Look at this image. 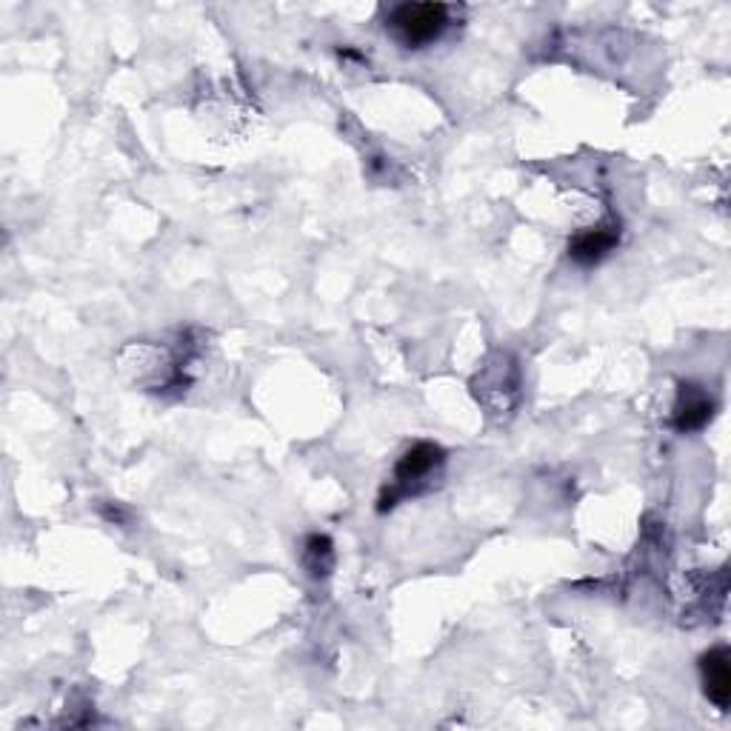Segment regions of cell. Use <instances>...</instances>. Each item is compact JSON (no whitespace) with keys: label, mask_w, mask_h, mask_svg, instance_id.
<instances>
[{"label":"cell","mask_w":731,"mask_h":731,"mask_svg":"<svg viewBox=\"0 0 731 731\" xmlns=\"http://www.w3.org/2000/svg\"><path fill=\"white\" fill-rule=\"evenodd\" d=\"M303 569L312 575V578H326L335 566V546L326 534H309L306 543H303Z\"/></svg>","instance_id":"obj_6"},{"label":"cell","mask_w":731,"mask_h":731,"mask_svg":"<svg viewBox=\"0 0 731 731\" xmlns=\"http://www.w3.org/2000/svg\"><path fill=\"white\" fill-rule=\"evenodd\" d=\"M711 415H715V401H711L700 386H683L681 397H677V406H674L672 423L677 432H697L703 426L709 423Z\"/></svg>","instance_id":"obj_4"},{"label":"cell","mask_w":731,"mask_h":731,"mask_svg":"<svg viewBox=\"0 0 731 731\" xmlns=\"http://www.w3.org/2000/svg\"><path fill=\"white\" fill-rule=\"evenodd\" d=\"M446 461V454L443 449L434 446V443H415L411 449L403 452V457L397 461L395 466V477H392V486L383 491L381 498V512L392 509L397 500L409 498V495H417V491L423 489L429 477L438 472Z\"/></svg>","instance_id":"obj_2"},{"label":"cell","mask_w":731,"mask_h":731,"mask_svg":"<svg viewBox=\"0 0 731 731\" xmlns=\"http://www.w3.org/2000/svg\"><path fill=\"white\" fill-rule=\"evenodd\" d=\"M700 674H703V686H706V697L715 703L717 709H729L731 703V665H729V651L723 646L706 651L700 660Z\"/></svg>","instance_id":"obj_3"},{"label":"cell","mask_w":731,"mask_h":731,"mask_svg":"<svg viewBox=\"0 0 731 731\" xmlns=\"http://www.w3.org/2000/svg\"><path fill=\"white\" fill-rule=\"evenodd\" d=\"M617 243H620V229L617 227L585 229V232H580L571 237L569 255H571V260H578L580 266H594V264H600L608 252L615 250Z\"/></svg>","instance_id":"obj_5"},{"label":"cell","mask_w":731,"mask_h":731,"mask_svg":"<svg viewBox=\"0 0 731 731\" xmlns=\"http://www.w3.org/2000/svg\"><path fill=\"white\" fill-rule=\"evenodd\" d=\"M449 26L452 7L446 3H397L386 15V32L403 49H426L438 44Z\"/></svg>","instance_id":"obj_1"}]
</instances>
